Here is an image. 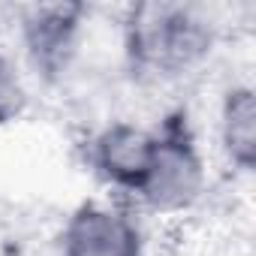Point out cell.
Segmentation results:
<instances>
[{"instance_id":"cell-1","label":"cell","mask_w":256,"mask_h":256,"mask_svg":"<svg viewBox=\"0 0 256 256\" xmlns=\"http://www.w3.org/2000/svg\"><path fill=\"white\" fill-rule=\"evenodd\" d=\"M205 184L202 160L193 145L181 136L154 139V154L148 175L139 187V196L154 211H181L190 208Z\"/></svg>"},{"instance_id":"cell-4","label":"cell","mask_w":256,"mask_h":256,"mask_svg":"<svg viewBox=\"0 0 256 256\" xmlns=\"http://www.w3.org/2000/svg\"><path fill=\"white\" fill-rule=\"evenodd\" d=\"M220 133L229 160H235L241 169H250L256 160V100L250 88H235L226 94Z\"/></svg>"},{"instance_id":"cell-3","label":"cell","mask_w":256,"mask_h":256,"mask_svg":"<svg viewBox=\"0 0 256 256\" xmlns=\"http://www.w3.org/2000/svg\"><path fill=\"white\" fill-rule=\"evenodd\" d=\"M154 154V136L136 126L118 124L96 139V166L102 175L126 190L139 193Z\"/></svg>"},{"instance_id":"cell-2","label":"cell","mask_w":256,"mask_h":256,"mask_svg":"<svg viewBox=\"0 0 256 256\" xmlns=\"http://www.w3.org/2000/svg\"><path fill=\"white\" fill-rule=\"evenodd\" d=\"M66 256H142L136 226L102 205H84L66 226Z\"/></svg>"},{"instance_id":"cell-5","label":"cell","mask_w":256,"mask_h":256,"mask_svg":"<svg viewBox=\"0 0 256 256\" xmlns=\"http://www.w3.org/2000/svg\"><path fill=\"white\" fill-rule=\"evenodd\" d=\"M24 106H28V90L18 70L6 58H0V124L16 120L24 112Z\"/></svg>"}]
</instances>
